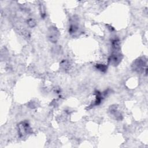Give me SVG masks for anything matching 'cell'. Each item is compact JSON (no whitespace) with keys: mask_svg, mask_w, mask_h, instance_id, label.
<instances>
[{"mask_svg":"<svg viewBox=\"0 0 148 148\" xmlns=\"http://www.w3.org/2000/svg\"><path fill=\"white\" fill-rule=\"evenodd\" d=\"M95 68L97 69L98 71L102 72H105L107 70V66H106L104 64H97L95 65Z\"/></svg>","mask_w":148,"mask_h":148,"instance_id":"30bf717a","label":"cell"},{"mask_svg":"<svg viewBox=\"0 0 148 148\" xmlns=\"http://www.w3.org/2000/svg\"><path fill=\"white\" fill-rule=\"evenodd\" d=\"M18 134L20 136H24L31 132V128L29 124L26 121L21 122L18 125Z\"/></svg>","mask_w":148,"mask_h":148,"instance_id":"277c9868","label":"cell"},{"mask_svg":"<svg viewBox=\"0 0 148 148\" xmlns=\"http://www.w3.org/2000/svg\"><path fill=\"white\" fill-rule=\"evenodd\" d=\"M60 66L62 69L66 71L68 70L70 67V63L67 60H63L60 62Z\"/></svg>","mask_w":148,"mask_h":148,"instance_id":"9c48e42d","label":"cell"},{"mask_svg":"<svg viewBox=\"0 0 148 148\" xmlns=\"http://www.w3.org/2000/svg\"><path fill=\"white\" fill-rule=\"evenodd\" d=\"M49 40L52 43H56L60 36V32L58 29L54 26H51L49 28L47 33Z\"/></svg>","mask_w":148,"mask_h":148,"instance_id":"7a4b0ae2","label":"cell"},{"mask_svg":"<svg viewBox=\"0 0 148 148\" xmlns=\"http://www.w3.org/2000/svg\"><path fill=\"white\" fill-rule=\"evenodd\" d=\"M110 113L114 116L116 118V119L118 120H121L123 119L122 114L118 110L117 107L116 105H112L110 107Z\"/></svg>","mask_w":148,"mask_h":148,"instance_id":"8992f818","label":"cell"},{"mask_svg":"<svg viewBox=\"0 0 148 148\" xmlns=\"http://www.w3.org/2000/svg\"><path fill=\"white\" fill-rule=\"evenodd\" d=\"M27 24L29 27H34L36 25V21L33 18H29L27 21Z\"/></svg>","mask_w":148,"mask_h":148,"instance_id":"8fae6325","label":"cell"},{"mask_svg":"<svg viewBox=\"0 0 148 148\" xmlns=\"http://www.w3.org/2000/svg\"><path fill=\"white\" fill-rule=\"evenodd\" d=\"M78 30H79V25H78L77 18H75V17L73 16L70 23V25L69 28V32L72 35L76 33Z\"/></svg>","mask_w":148,"mask_h":148,"instance_id":"5b68a950","label":"cell"},{"mask_svg":"<svg viewBox=\"0 0 148 148\" xmlns=\"http://www.w3.org/2000/svg\"><path fill=\"white\" fill-rule=\"evenodd\" d=\"M122 58L123 55L119 52V51H112V53L108 59V62L113 66H117L120 63Z\"/></svg>","mask_w":148,"mask_h":148,"instance_id":"3957f363","label":"cell"},{"mask_svg":"<svg viewBox=\"0 0 148 148\" xmlns=\"http://www.w3.org/2000/svg\"><path fill=\"white\" fill-rule=\"evenodd\" d=\"M111 45L113 51H119L120 48V42L118 38L113 39L111 42Z\"/></svg>","mask_w":148,"mask_h":148,"instance_id":"52a82bcc","label":"cell"},{"mask_svg":"<svg viewBox=\"0 0 148 148\" xmlns=\"http://www.w3.org/2000/svg\"><path fill=\"white\" fill-rule=\"evenodd\" d=\"M102 99H103V96H102V94L98 91H96V92H95V100L94 103L92 105V106H97V105H99L101 103Z\"/></svg>","mask_w":148,"mask_h":148,"instance_id":"ba28073f","label":"cell"},{"mask_svg":"<svg viewBox=\"0 0 148 148\" xmlns=\"http://www.w3.org/2000/svg\"><path fill=\"white\" fill-rule=\"evenodd\" d=\"M132 69L137 72H142L144 70H147L146 60L144 58H139L134 61L132 65Z\"/></svg>","mask_w":148,"mask_h":148,"instance_id":"6da1fadb","label":"cell"},{"mask_svg":"<svg viewBox=\"0 0 148 148\" xmlns=\"http://www.w3.org/2000/svg\"><path fill=\"white\" fill-rule=\"evenodd\" d=\"M39 10H40V13L41 17L45 18V17L46 16V10H45L44 6L43 5H39Z\"/></svg>","mask_w":148,"mask_h":148,"instance_id":"7c38bea8","label":"cell"}]
</instances>
